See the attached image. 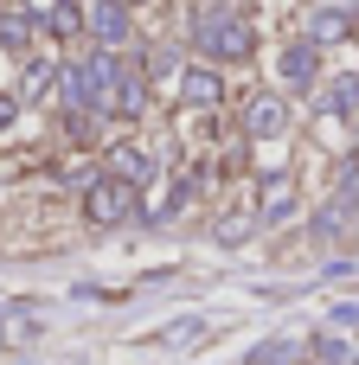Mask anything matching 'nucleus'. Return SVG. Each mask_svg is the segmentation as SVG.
I'll return each mask as SVG.
<instances>
[{
	"instance_id": "f257e3e1",
	"label": "nucleus",
	"mask_w": 359,
	"mask_h": 365,
	"mask_svg": "<svg viewBox=\"0 0 359 365\" xmlns=\"http://www.w3.org/2000/svg\"><path fill=\"white\" fill-rule=\"evenodd\" d=\"M193 51L206 58V64H251L257 58V26H251V13H238V6H225V0H206L199 13H193Z\"/></svg>"
},
{
	"instance_id": "f03ea898",
	"label": "nucleus",
	"mask_w": 359,
	"mask_h": 365,
	"mask_svg": "<svg viewBox=\"0 0 359 365\" xmlns=\"http://www.w3.org/2000/svg\"><path fill=\"white\" fill-rule=\"evenodd\" d=\"M141 212V192L128 186V180H109V173H96L90 186H84V218L96 225V231H116V225H128Z\"/></svg>"
},
{
	"instance_id": "7ed1b4c3",
	"label": "nucleus",
	"mask_w": 359,
	"mask_h": 365,
	"mask_svg": "<svg viewBox=\"0 0 359 365\" xmlns=\"http://www.w3.org/2000/svg\"><path fill=\"white\" fill-rule=\"evenodd\" d=\"M84 38L103 51H135V13L122 0H84Z\"/></svg>"
},
{
	"instance_id": "20e7f679",
	"label": "nucleus",
	"mask_w": 359,
	"mask_h": 365,
	"mask_svg": "<svg viewBox=\"0 0 359 365\" xmlns=\"http://www.w3.org/2000/svg\"><path fill=\"white\" fill-rule=\"evenodd\" d=\"M96 167H103V173H109V180H128V186H135V192H141V186H154V180H161V160H154V154H148V148H141V141H109V148H103V160H96Z\"/></svg>"
},
{
	"instance_id": "39448f33",
	"label": "nucleus",
	"mask_w": 359,
	"mask_h": 365,
	"mask_svg": "<svg viewBox=\"0 0 359 365\" xmlns=\"http://www.w3.org/2000/svg\"><path fill=\"white\" fill-rule=\"evenodd\" d=\"M173 77H180V90H173L180 109H218V103H225V71H218V64L193 58V64H180Z\"/></svg>"
},
{
	"instance_id": "423d86ee",
	"label": "nucleus",
	"mask_w": 359,
	"mask_h": 365,
	"mask_svg": "<svg viewBox=\"0 0 359 365\" xmlns=\"http://www.w3.org/2000/svg\"><path fill=\"white\" fill-rule=\"evenodd\" d=\"M109 115H116V122H148V115H154V83H148L135 64H122V77H116V90H109Z\"/></svg>"
},
{
	"instance_id": "0eeeda50",
	"label": "nucleus",
	"mask_w": 359,
	"mask_h": 365,
	"mask_svg": "<svg viewBox=\"0 0 359 365\" xmlns=\"http://www.w3.org/2000/svg\"><path fill=\"white\" fill-rule=\"evenodd\" d=\"M244 135H251V141H283V135H289V103H283V90H257V96L244 103Z\"/></svg>"
},
{
	"instance_id": "6e6552de",
	"label": "nucleus",
	"mask_w": 359,
	"mask_h": 365,
	"mask_svg": "<svg viewBox=\"0 0 359 365\" xmlns=\"http://www.w3.org/2000/svg\"><path fill=\"white\" fill-rule=\"evenodd\" d=\"M295 173L289 167H270L263 180H257V225H283V218H295Z\"/></svg>"
},
{
	"instance_id": "1a4fd4ad",
	"label": "nucleus",
	"mask_w": 359,
	"mask_h": 365,
	"mask_svg": "<svg viewBox=\"0 0 359 365\" xmlns=\"http://www.w3.org/2000/svg\"><path fill=\"white\" fill-rule=\"evenodd\" d=\"M276 83H283V90H315V83H321V51H315L308 38H289V45L276 51Z\"/></svg>"
},
{
	"instance_id": "9d476101",
	"label": "nucleus",
	"mask_w": 359,
	"mask_h": 365,
	"mask_svg": "<svg viewBox=\"0 0 359 365\" xmlns=\"http://www.w3.org/2000/svg\"><path fill=\"white\" fill-rule=\"evenodd\" d=\"M302 38L315 45V51H328V45H347L353 38V13H340V6H308V19H302Z\"/></svg>"
},
{
	"instance_id": "9b49d317",
	"label": "nucleus",
	"mask_w": 359,
	"mask_h": 365,
	"mask_svg": "<svg viewBox=\"0 0 359 365\" xmlns=\"http://www.w3.org/2000/svg\"><path fill=\"white\" fill-rule=\"evenodd\" d=\"M32 45H39V19H32L26 6H0V51L26 58Z\"/></svg>"
},
{
	"instance_id": "f8f14e48",
	"label": "nucleus",
	"mask_w": 359,
	"mask_h": 365,
	"mask_svg": "<svg viewBox=\"0 0 359 365\" xmlns=\"http://www.w3.org/2000/svg\"><path fill=\"white\" fill-rule=\"evenodd\" d=\"M51 90H58V58H26V83H19L13 103L26 109V103H45Z\"/></svg>"
},
{
	"instance_id": "ddd939ff",
	"label": "nucleus",
	"mask_w": 359,
	"mask_h": 365,
	"mask_svg": "<svg viewBox=\"0 0 359 365\" xmlns=\"http://www.w3.org/2000/svg\"><path fill=\"white\" fill-rule=\"evenodd\" d=\"M359 109V71H347V77H334V90L321 96V115H353Z\"/></svg>"
},
{
	"instance_id": "4468645a",
	"label": "nucleus",
	"mask_w": 359,
	"mask_h": 365,
	"mask_svg": "<svg viewBox=\"0 0 359 365\" xmlns=\"http://www.w3.org/2000/svg\"><path fill=\"white\" fill-rule=\"evenodd\" d=\"M251 225H257V212H225V225H218V244H244V237H251Z\"/></svg>"
},
{
	"instance_id": "2eb2a0df",
	"label": "nucleus",
	"mask_w": 359,
	"mask_h": 365,
	"mask_svg": "<svg viewBox=\"0 0 359 365\" xmlns=\"http://www.w3.org/2000/svg\"><path fill=\"white\" fill-rule=\"evenodd\" d=\"M13 115H19V103H13V96H0V135L13 128Z\"/></svg>"
},
{
	"instance_id": "dca6fc26",
	"label": "nucleus",
	"mask_w": 359,
	"mask_h": 365,
	"mask_svg": "<svg viewBox=\"0 0 359 365\" xmlns=\"http://www.w3.org/2000/svg\"><path fill=\"white\" fill-rule=\"evenodd\" d=\"M328 6H340V13H359V0H328Z\"/></svg>"
},
{
	"instance_id": "f3484780",
	"label": "nucleus",
	"mask_w": 359,
	"mask_h": 365,
	"mask_svg": "<svg viewBox=\"0 0 359 365\" xmlns=\"http://www.w3.org/2000/svg\"><path fill=\"white\" fill-rule=\"evenodd\" d=\"M122 6H128V13H135V6H154V0H122Z\"/></svg>"
},
{
	"instance_id": "a211bd4d",
	"label": "nucleus",
	"mask_w": 359,
	"mask_h": 365,
	"mask_svg": "<svg viewBox=\"0 0 359 365\" xmlns=\"http://www.w3.org/2000/svg\"><path fill=\"white\" fill-rule=\"evenodd\" d=\"M353 115H359V109H353Z\"/></svg>"
}]
</instances>
